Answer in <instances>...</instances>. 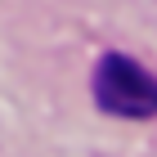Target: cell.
Returning <instances> with one entry per match:
<instances>
[{"mask_svg": "<svg viewBox=\"0 0 157 157\" xmlns=\"http://www.w3.org/2000/svg\"><path fill=\"white\" fill-rule=\"evenodd\" d=\"M94 99L103 112L117 117H157V76L144 72L135 59L108 54L94 72Z\"/></svg>", "mask_w": 157, "mask_h": 157, "instance_id": "obj_1", "label": "cell"}]
</instances>
